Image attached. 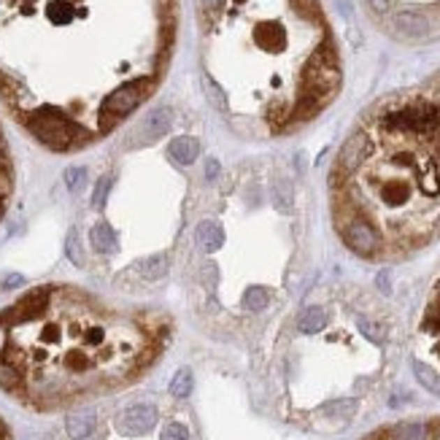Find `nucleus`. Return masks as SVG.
I'll list each match as a JSON object with an SVG mask.
<instances>
[{
  "mask_svg": "<svg viewBox=\"0 0 440 440\" xmlns=\"http://www.w3.org/2000/svg\"><path fill=\"white\" fill-rule=\"evenodd\" d=\"M360 330H362V335H367L373 343H381V340L386 338V327L373 319H360Z\"/></svg>",
  "mask_w": 440,
  "mask_h": 440,
  "instance_id": "18",
  "label": "nucleus"
},
{
  "mask_svg": "<svg viewBox=\"0 0 440 440\" xmlns=\"http://www.w3.org/2000/svg\"><path fill=\"white\" fill-rule=\"evenodd\" d=\"M324 324H327V314H324V308H319V305H311V308H305V311L300 314V319H298V330L305 332V335H314V332H319Z\"/></svg>",
  "mask_w": 440,
  "mask_h": 440,
  "instance_id": "10",
  "label": "nucleus"
},
{
  "mask_svg": "<svg viewBox=\"0 0 440 440\" xmlns=\"http://www.w3.org/2000/svg\"><path fill=\"white\" fill-rule=\"evenodd\" d=\"M392 27H395L400 36H405V38H421V36L430 33L427 17H424V14H416V11H400V14H395Z\"/></svg>",
  "mask_w": 440,
  "mask_h": 440,
  "instance_id": "6",
  "label": "nucleus"
},
{
  "mask_svg": "<svg viewBox=\"0 0 440 440\" xmlns=\"http://www.w3.org/2000/svg\"><path fill=\"white\" fill-rule=\"evenodd\" d=\"M276 200H279V205L284 208V211H289L292 195H289V186H286V184H279V186H276Z\"/></svg>",
  "mask_w": 440,
  "mask_h": 440,
  "instance_id": "23",
  "label": "nucleus"
},
{
  "mask_svg": "<svg viewBox=\"0 0 440 440\" xmlns=\"http://www.w3.org/2000/svg\"><path fill=\"white\" fill-rule=\"evenodd\" d=\"M157 424V408L149 405V402H138V405H130L124 408L119 416H117V430L127 438H135L149 432L152 427Z\"/></svg>",
  "mask_w": 440,
  "mask_h": 440,
  "instance_id": "5",
  "label": "nucleus"
},
{
  "mask_svg": "<svg viewBox=\"0 0 440 440\" xmlns=\"http://www.w3.org/2000/svg\"><path fill=\"white\" fill-rule=\"evenodd\" d=\"M20 284H22V276H8V279L3 281L6 289H14V286H20Z\"/></svg>",
  "mask_w": 440,
  "mask_h": 440,
  "instance_id": "26",
  "label": "nucleus"
},
{
  "mask_svg": "<svg viewBox=\"0 0 440 440\" xmlns=\"http://www.w3.org/2000/svg\"><path fill=\"white\" fill-rule=\"evenodd\" d=\"M221 243H224V233L214 221H203L198 227V246L203 251H219Z\"/></svg>",
  "mask_w": 440,
  "mask_h": 440,
  "instance_id": "9",
  "label": "nucleus"
},
{
  "mask_svg": "<svg viewBox=\"0 0 440 440\" xmlns=\"http://www.w3.org/2000/svg\"><path fill=\"white\" fill-rule=\"evenodd\" d=\"M108 186H111V179H103L98 186H95V195H92V205L95 208H103L105 205V198H108Z\"/></svg>",
  "mask_w": 440,
  "mask_h": 440,
  "instance_id": "22",
  "label": "nucleus"
},
{
  "mask_svg": "<svg viewBox=\"0 0 440 440\" xmlns=\"http://www.w3.org/2000/svg\"><path fill=\"white\" fill-rule=\"evenodd\" d=\"M168 124H170V114L160 108V111H154L149 119H146V135L149 138H160L162 133L168 130Z\"/></svg>",
  "mask_w": 440,
  "mask_h": 440,
  "instance_id": "15",
  "label": "nucleus"
},
{
  "mask_svg": "<svg viewBox=\"0 0 440 440\" xmlns=\"http://www.w3.org/2000/svg\"><path fill=\"white\" fill-rule=\"evenodd\" d=\"M68 257H71L73 265H84V254H81V243L76 230H71V235H68Z\"/></svg>",
  "mask_w": 440,
  "mask_h": 440,
  "instance_id": "21",
  "label": "nucleus"
},
{
  "mask_svg": "<svg viewBox=\"0 0 440 440\" xmlns=\"http://www.w3.org/2000/svg\"><path fill=\"white\" fill-rule=\"evenodd\" d=\"M435 440H440V432H438V438H435Z\"/></svg>",
  "mask_w": 440,
  "mask_h": 440,
  "instance_id": "27",
  "label": "nucleus"
},
{
  "mask_svg": "<svg viewBox=\"0 0 440 440\" xmlns=\"http://www.w3.org/2000/svg\"><path fill=\"white\" fill-rule=\"evenodd\" d=\"M189 392H192V370L181 367L179 373L173 376V381H170V395L173 397H186Z\"/></svg>",
  "mask_w": 440,
  "mask_h": 440,
  "instance_id": "16",
  "label": "nucleus"
},
{
  "mask_svg": "<svg viewBox=\"0 0 440 440\" xmlns=\"http://www.w3.org/2000/svg\"><path fill=\"white\" fill-rule=\"evenodd\" d=\"M427 424H419V421H413V424H402L397 427V432H395V438L397 440H427Z\"/></svg>",
  "mask_w": 440,
  "mask_h": 440,
  "instance_id": "17",
  "label": "nucleus"
},
{
  "mask_svg": "<svg viewBox=\"0 0 440 440\" xmlns=\"http://www.w3.org/2000/svg\"><path fill=\"white\" fill-rule=\"evenodd\" d=\"M65 181L73 186V189H81V184H84V170H76V168H71L68 173H65Z\"/></svg>",
  "mask_w": 440,
  "mask_h": 440,
  "instance_id": "24",
  "label": "nucleus"
},
{
  "mask_svg": "<svg viewBox=\"0 0 440 440\" xmlns=\"http://www.w3.org/2000/svg\"><path fill=\"white\" fill-rule=\"evenodd\" d=\"M0 386H3V389H8V392H17V389L24 386V376L20 373V367H17V365L0 360Z\"/></svg>",
  "mask_w": 440,
  "mask_h": 440,
  "instance_id": "12",
  "label": "nucleus"
},
{
  "mask_svg": "<svg viewBox=\"0 0 440 440\" xmlns=\"http://www.w3.org/2000/svg\"><path fill=\"white\" fill-rule=\"evenodd\" d=\"M335 224H338L343 243L351 251H357L360 257H379L381 254V240L370 224L360 219H335Z\"/></svg>",
  "mask_w": 440,
  "mask_h": 440,
  "instance_id": "4",
  "label": "nucleus"
},
{
  "mask_svg": "<svg viewBox=\"0 0 440 440\" xmlns=\"http://www.w3.org/2000/svg\"><path fill=\"white\" fill-rule=\"evenodd\" d=\"M243 305H246L249 311H262V308L267 305V292H265V289H251V292L246 295Z\"/></svg>",
  "mask_w": 440,
  "mask_h": 440,
  "instance_id": "20",
  "label": "nucleus"
},
{
  "mask_svg": "<svg viewBox=\"0 0 440 440\" xmlns=\"http://www.w3.org/2000/svg\"><path fill=\"white\" fill-rule=\"evenodd\" d=\"M367 6H370L376 14H386L389 6H392V0H367Z\"/></svg>",
  "mask_w": 440,
  "mask_h": 440,
  "instance_id": "25",
  "label": "nucleus"
},
{
  "mask_svg": "<svg viewBox=\"0 0 440 440\" xmlns=\"http://www.w3.org/2000/svg\"><path fill=\"white\" fill-rule=\"evenodd\" d=\"M170 157L179 162V165H192L200 154V143L195 138H176L170 143Z\"/></svg>",
  "mask_w": 440,
  "mask_h": 440,
  "instance_id": "8",
  "label": "nucleus"
},
{
  "mask_svg": "<svg viewBox=\"0 0 440 440\" xmlns=\"http://www.w3.org/2000/svg\"><path fill=\"white\" fill-rule=\"evenodd\" d=\"M89 240H92L95 251H103V254L117 251V235H114V230L108 224H95L92 233H89Z\"/></svg>",
  "mask_w": 440,
  "mask_h": 440,
  "instance_id": "11",
  "label": "nucleus"
},
{
  "mask_svg": "<svg viewBox=\"0 0 440 440\" xmlns=\"http://www.w3.org/2000/svg\"><path fill=\"white\" fill-rule=\"evenodd\" d=\"M413 373H416V379L424 389H430L432 395H438L440 397V376L430 367V365H424L421 360H413Z\"/></svg>",
  "mask_w": 440,
  "mask_h": 440,
  "instance_id": "13",
  "label": "nucleus"
},
{
  "mask_svg": "<svg viewBox=\"0 0 440 440\" xmlns=\"http://www.w3.org/2000/svg\"><path fill=\"white\" fill-rule=\"evenodd\" d=\"M176 0H0V101L52 152L114 133L160 87Z\"/></svg>",
  "mask_w": 440,
  "mask_h": 440,
  "instance_id": "1",
  "label": "nucleus"
},
{
  "mask_svg": "<svg viewBox=\"0 0 440 440\" xmlns=\"http://www.w3.org/2000/svg\"><path fill=\"white\" fill-rule=\"evenodd\" d=\"M160 440H189V430L179 421H170V424H165Z\"/></svg>",
  "mask_w": 440,
  "mask_h": 440,
  "instance_id": "19",
  "label": "nucleus"
},
{
  "mask_svg": "<svg viewBox=\"0 0 440 440\" xmlns=\"http://www.w3.org/2000/svg\"><path fill=\"white\" fill-rule=\"evenodd\" d=\"M335 219L376 230L381 251L440 233V79L381 101L343 143Z\"/></svg>",
  "mask_w": 440,
  "mask_h": 440,
  "instance_id": "3",
  "label": "nucleus"
},
{
  "mask_svg": "<svg viewBox=\"0 0 440 440\" xmlns=\"http://www.w3.org/2000/svg\"><path fill=\"white\" fill-rule=\"evenodd\" d=\"M95 413H71L68 421H65V430L73 440H89L92 432H95Z\"/></svg>",
  "mask_w": 440,
  "mask_h": 440,
  "instance_id": "7",
  "label": "nucleus"
},
{
  "mask_svg": "<svg viewBox=\"0 0 440 440\" xmlns=\"http://www.w3.org/2000/svg\"><path fill=\"white\" fill-rule=\"evenodd\" d=\"M203 87L246 135L314 119L340 87L319 0H198Z\"/></svg>",
  "mask_w": 440,
  "mask_h": 440,
  "instance_id": "2",
  "label": "nucleus"
},
{
  "mask_svg": "<svg viewBox=\"0 0 440 440\" xmlns=\"http://www.w3.org/2000/svg\"><path fill=\"white\" fill-rule=\"evenodd\" d=\"M140 270H143V276L146 279H162L165 273H168V257L165 254H154V257H149L146 262H140Z\"/></svg>",
  "mask_w": 440,
  "mask_h": 440,
  "instance_id": "14",
  "label": "nucleus"
}]
</instances>
